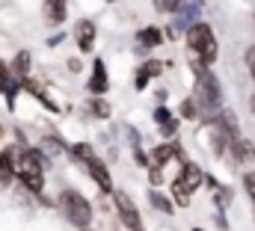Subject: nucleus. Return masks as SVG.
Listing matches in <instances>:
<instances>
[{"instance_id": "obj_1", "label": "nucleus", "mask_w": 255, "mask_h": 231, "mask_svg": "<svg viewBox=\"0 0 255 231\" xmlns=\"http://www.w3.org/2000/svg\"><path fill=\"white\" fill-rule=\"evenodd\" d=\"M193 71H196V104L202 113H217L223 107V89L220 80L208 71V65H202L199 59H193Z\"/></svg>"}, {"instance_id": "obj_2", "label": "nucleus", "mask_w": 255, "mask_h": 231, "mask_svg": "<svg viewBox=\"0 0 255 231\" xmlns=\"http://www.w3.org/2000/svg\"><path fill=\"white\" fill-rule=\"evenodd\" d=\"M187 45H190L193 59H199L202 65H211V62L217 59V36H214V30H211L208 24H202V21L190 24V30H187Z\"/></svg>"}, {"instance_id": "obj_3", "label": "nucleus", "mask_w": 255, "mask_h": 231, "mask_svg": "<svg viewBox=\"0 0 255 231\" xmlns=\"http://www.w3.org/2000/svg\"><path fill=\"white\" fill-rule=\"evenodd\" d=\"M60 208H63L65 220H68L74 229H80V231L92 229V208H89V202H86L80 193L65 190L63 196H60Z\"/></svg>"}, {"instance_id": "obj_4", "label": "nucleus", "mask_w": 255, "mask_h": 231, "mask_svg": "<svg viewBox=\"0 0 255 231\" xmlns=\"http://www.w3.org/2000/svg\"><path fill=\"white\" fill-rule=\"evenodd\" d=\"M18 178H21V184L33 196H39L45 190V166H42V157L36 151H21V157H18Z\"/></svg>"}, {"instance_id": "obj_5", "label": "nucleus", "mask_w": 255, "mask_h": 231, "mask_svg": "<svg viewBox=\"0 0 255 231\" xmlns=\"http://www.w3.org/2000/svg\"><path fill=\"white\" fill-rule=\"evenodd\" d=\"M74 157L86 163L89 175L95 178V184H98V187H101L104 193H110V190H113V181H110V172H107V166H104V163L98 160V154H95V151H92L89 145H83V142H80V145H74Z\"/></svg>"}, {"instance_id": "obj_6", "label": "nucleus", "mask_w": 255, "mask_h": 231, "mask_svg": "<svg viewBox=\"0 0 255 231\" xmlns=\"http://www.w3.org/2000/svg\"><path fill=\"white\" fill-rule=\"evenodd\" d=\"M116 196V208H119V214H122V223H125L130 231H142V223H139V211H136V205L128 199V193H113Z\"/></svg>"}, {"instance_id": "obj_7", "label": "nucleus", "mask_w": 255, "mask_h": 231, "mask_svg": "<svg viewBox=\"0 0 255 231\" xmlns=\"http://www.w3.org/2000/svg\"><path fill=\"white\" fill-rule=\"evenodd\" d=\"M74 42H77V48H80L83 54H89V51L95 48V24H92L89 18H83V21L74 24Z\"/></svg>"}, {"instance_id": "obj_8", "label": "nucleus", "mask_w": 255, "mask_h": 231, "mask_svg": "<svg viewBox=\"0 0 255 231\" xmlns=\"http://www.w3.org/2000/svg\"><path fill=\"white\" fill-rule=\"evenodd\" d=\"M107 86H110V80H107V65H104V59H95L92 80H89V92H92V95H104Z\"/></svg>"}, {"instance_id": "obj_9", "label": "nucleus", "mask_w": 255, "mask_h": 231, "mask_svg": "<svg viewBox=\"0 0 255 231\" xmlns=\"http://www.w3.org/2000/svg\"><path fill=\"white\" fill-rule=\"evenodd\" d=\"M217 127L232 139V142H238L241 139V127H238V116L232 113V110H223V113L217 116Z\"/></svg>"}, {"instance_id": "obj_10", "label": "nucleus", "mask_w": 255, "mask_h": 231, "mask_svg": "<svg viewBox=\"0 0 255 231\" xmlns=\"http://www.w3.org/2000/svg\"><path fill=\"white\" fill-rule=\"evenodd\" d=\"M18 175V163L12 151H0V187H9V181Z\"/></svg>"}, {"instance_id": "obj_11", "label": "nucleus", "mask_w": 255, "mask_h": 231, "mask_svg": "<svg viewBox=\"0 0 255 231\" xmlns=\"http://www.w3.org/2000/svg\"><path fill=\"white\" fill-rule=\"evenodd\" d=\"M178 178H181V184H184L190 193H193V190H199V187H202V181H205V175H202V169H199L196 163H184V169H181Z\"/></svg>"}, {"instance_id": "obj_12", "label": "nucleus", "mask_w": 255, "mask_h": 231, "mask_svg": "<svg viewBox=\"0 0 255 231\" xmlns=\"http://www.w3.org/2000/svg\"><path fill=\"white\" fill-rule=\"evenodd\" d=\"M175 154H178V142H163V145H157V148L151 151V166L160 169V166H163L166 160H172Z\"/></svg>"}, {"instance_id": "obj_13", "label": "nucleus", "mask_w": 255, "mask_h": 231, "mask_svg": "<svg viewBox=\"0 0 255 231\" xmlns=\"http://www.w3.org/2000/svg\"><path fill=\"white\" fill-rule=\"evenodd\" d=\"M68 9H65V0H45V18L48 24H63Z\"/></svg>"}, {"instance_id": "obj_14", "label": "nucleus", "mask_w": 255, "mask_h": 231, "mask_svg": "<svg viewBox=\"0 0 255 231\" xmlns=\"http://www.w3.org/2000/svg\"><path fill=\"white\" fill-rule=\"evenodd\" d=\"M160 71H163L160 62H145V65L136 71V89H145V86H148V77H157Z\"/></svg>"}, {"instance_id": "obj_15", "label": "nucleus", "mask_w": 255, "mask_h": 231, "mask_svg": "<svg viewBox=\"0 0 255 231\" xmlns=\"http://www.w3.org/2000/svg\"><path fill=\"white\" fill-rule=\"evenodd\" d=\"M136 39H139V45H145V48H154V45H160V42H163V36H160V30H157V27H145V30H139V33H136Z\"/></svg>"}, {"instance_id": "obj_16", "label": "nucleus", "mask_w": 255, "mask_h": 231, "mask_svg": "<svg viewBox=\"0 0 255 231\" xmlns=\"http://www.w3.org/2000/svg\"><path fill=\"white\" fill-rule=\"evenodd\" d=\"M27 71H30V54H27V51H18V57H15V68H12L15 80H27Z\"/></svg>"}, {"instance_id": "obj_17", "label": "nucleus", "mask_w": 255, "mask_h": 231, "mask_svg": "<svg viewBox=\"0 0 255 231\" xmlns=\"http://www.w3.org/2000/svg\"><path fill=\"white\" fill-rule=\"evenodd\" d=\"M148 202H151V208H157L160 214H172V211H175V205H172L163 193H157V190H151V193H148Z\"/></svg>"}, {"instance_id": "obj_18", "label": "nucleus", "mask_w": 255, "mask_h": 231, "mask_svg": "<svg viewBox=\"0 0 255 231\" xmlns=\"http://www.w3.org/2000/svg\"><path fill=\"white\" fill-rule=\"evenodd\" d=\"M232 148H235V157L238 160H253L255 157V148L250 139H238V142H232Z\"/></svg>"}, {"instance_id": "obj_19", "label": "nucleus", "mask_w": 255, "mask_h": 231, "mask_svg": "<svg viewBox=\"0 0 255 231\" xmlns=\"http://www.w3.org/2000/svg\"><path fill=\"white\" fill-rule=\"evenodd\" d=\"M172 196H175V202H178L181 208H187V205H190V190L181 184V178H175V181H172Z\"/></svg>"}, {"instance_id": "obj_20", "label": "nucleus", "mask_w": 255, "mask_h": 231, "mask_svg": "<svg viewBox=\"0 0 255 231\" xmlns=\"http://www.w3.org/2000/svg\"><path fill=\"white\" fill-rule=\"evenodd\" d=\"M9 80H12V77H9V68H6V65H3V59H0V92H9V89H12V86H9Z\"/></svg>"}, {"instance_id": "obj_21", "label": "nucleus", "mask_w": 255, "mask_h": 231, "mask_svg": "<svg viewBox=\"0 0 255 231\" xmlns=\"http://www.w3.org/2000/svg\"><path fill=\"white\" fill-rule=\"evenodd\" d=\"M160 133H163L166 139H169V136H175V133H178V121H175V118H169L166 124H160Z\"/></svg>"}, {"instance_id": "obj_22", "label": "nucleus", "mask_w": 255, "mask_h": 231, "mask_svg": "<svg viewBox=\"0 0 255 231\" xmlns=\"http://www.w3.org/2000/svg\"><path fill=\"white\" fill-rule=\"evenodd\" d=\"M244 184H247V193H250V199H253V205H255V172L244 175Z\"/></svg>"}, {"instance_id": "obj_23", "label": "nucleus", "mask_w": 255, "mask_h": 231, "mask_svg": "<svg viewBox=\"0 0 255 231\" xmlns=\"http://www.w3.org/2000/svg\"><path fill=\"white\" fill-rule=\"evenodd\" d=\"M92 110H95V116H104V118L110 116V107H107L104 101H92Z\"/></svg>"}, {"instance_id": "obj_24", "label": "nucleus", "mask_w": 255, "mask_h": 231, "mask_svg": "<svg viewBox=\"0 0 255 231\" xmlns=\"http://www.w3.org/2000/svg\"><path fill=\"white\" fill-rule=\"evenodd\" d=\"M169 118H172V116H169V110H166V107H157V110H154V121H160V124H166Z\"/></svg>"}, {"instance_id": "obj_25", "label": "nucleus", "mask_w": 255, "mask_h": 231, "mask_svg": "<svg viewBox=\"0 0 255 231\" xmlns=\"http://www.w3.org/2000/svg\"><path fill=\"white\" fill-rule=\"evenodd\" d=\"M181 113L187 116V118H196V116H199V110L193 107V101H184V104H181Z\"/></svg>"}, {"instance_id": "obj_26", "label": "nucleus", "mask_w": 255, "mask_h": 231, "mask_svg": "<svg viewBox=\"0 0 255 231\" xmlns=\"http://www.w3.org/2000/svg\"><path fill=\"white\" fill-rule=\"evenodd\" d=\"M247 68H250V74H253V80H255V48L247 51Z\"/></svg>"}, {"instance_id": "obj_27", "label": "nucleus", "mask_w": 255, "mask_h": 231, "mask_svg": "<svg viewBox=\"0 0 255 231\" xmlns=\"http://www.w3.org/2000/svg\"><path fill=\"white\" fill-rule=\"evenodd\" d=\"M169 3H172V0H154V6H157L160 12H166V9H169Z\"/></svg>"}, {"instance_id": "obj_28", "label": "nucleus", "mask_w": 255, "mask_h": 231, "mask_svg": "<svg viewBox=\"0 0 255 231\" xmlns=\"http://www.w3.org/2000/svg\"><path fill=\"white\" fill-rule=\"evenodd\" d=\"M193 231H205V229H193Z\"/></svg>"}, {"instance_id": "obj_29", "label": "nucleus", "mask_w": 255, "mask_h": 231, "mask_svg": "<svg viewBox=\"0 0 255 231\" xmlns=\"http://www.w3.org/2000/svg\"><path fill=\"white\" fill-rule=\"evenodd\" d=\"M0 133H3V127H0Z\"/></svg>"}]
</instances>
